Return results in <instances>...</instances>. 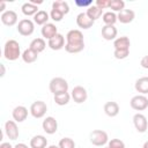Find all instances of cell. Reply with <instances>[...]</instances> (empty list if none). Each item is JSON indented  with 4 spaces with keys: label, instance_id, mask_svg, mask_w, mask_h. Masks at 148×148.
Returning <instances> with one entry per match:
<instances>
[{
    "label": "cell",
    "instance_id": "1",
    "mask_svg": "<svg viewBox=\"0 0 148 148\" xmlns=\"http://www.w3.org/2000/svg\"><path fill=\"white\" fill-rule=\"evenodd\" d=\"M20 56H22V54H21L18 42L15 39L7 40L3 46V57L9 61H14V60L18 59Z\"/></svg>",
    "mask_w": 148,
    "mask_h": 148
},
{
    "label": "cell",
    "instance_id": "2",
    "mask_svg": "<svg viewBox=\"0 0 148 148\" xmlns=\"http://www.w3.org/2000/svg\"><path fill=\"white\" fill-rule=\"evenodd\" d=\"M49 88H50V91L53 95L67 92V90H68V82L64 77H53L50 81Z\"/></svg>",
    "mask_w": 148,
    "mask_h": 148
},
{
    "label": "cell",
    "instance_id": "3",
    "mask_svg": "<svg viewBox=\"0 0 148 148\" xmlns=\"http://www.w3.org/2000/svg\"><path fill=\"white\" fill-rule=\"evenodd\" d=\"M90 142L94 145V146H104L105 143L109 142V136H108V133L105 131H102V130H95L90 133Z\"/></svg>",
    "mask_w": 148,
    "mask_h": 148
},
{
    "label": "cell",
    "instance_id": "4",
    "mask_svg": "<svg viewBox=\"0 0 148 148\" xmlns=\"http://www.w3.org/2000/svg\"><path fill=\"white\" fill-rule=\"evenodd\" d=\"M46 111H47V106H46V103L43 102V101H36L30 106V113H31V116L34 118H37V119L43 118L45 116Z\"/></svg>",
    "mask_w": 148,
    "mask_h": 148
},
{
    "label": "cell",
    "instance_id": "5",
    "mask_svg": "<svg viewBox=\"0 0 148 148\" xmlns=\"http://www.w3.org/2000/svg\"><path fill=\"white\" fill-rule=\"evenodd\" d=\"M35 30V24L29 18H23L17 24V31L22 36H30Z\"/></svg>",
    "mask_w": 148,
    "mask_h": 148
},
{
    "label": "cell",
    "instance_id": "6",
    "mask_svg": "<svg viewBox=\"0 0 148 148\" xmlns=\"http://www.w3.org/2000/svg\"><path fill=\"white\" fill-rule=\"evenodd\" d=\"M130 104H131V108L133 110L143 111L148 108V98L145 95H136V96L132 97Z\"/></svg>",
    "mask_w": 148,
    "mask_h": 148
},
{
    "label": "cell",
    "instance_id": "7",
    "mask_svg": "<svg viewBox=\"0 0 148 148\" xmlns=\"http://www.w3.org/2000/svg\"><path fill=\"white\" fill-rule=\"evenodd\" d=\"M133 124L139 133H145L148 128V120L142 113H135L133 116Z\"/></svg>",
    "mask_w": 148,
    "mask_h": 148
},
{
    "label": "cell",
    "instance_id": "8",
    "mask_svg": "<svg viewBox=\"0 0 148 148\" xmlns=\"http://www.w3.org/2000/svg\"><path fill=\"white\" fill-rule=\"evenodd\" d=\"M87 97H88V92H87V90L82 86H76V87L73 88V90H72V98L74 99L75 103L81 104V103L87 101Z\"/></svg>",
    "mask_w": 148,
    "mask_h": 148
},
{
    "label": "cell",
    "instance_id": "9",
    "mask_svg": "<svg viewBox=\"0 0 148 148\" xmlns=\"http://www.w3.org/2000/svg\"><path fill=\"white\" fill-rule=\"evenodd\" d=\"M5 133L9 140H16L18 138V127L15 120H7L5 124Z\"/></svg>",
    "mask_w": 148,
    "mask_h": 148
},
{
    "label": "cell",
    "instance_id": "10",
    "mask_svg": "<svg viewBox=\"0 0 148 148\" xmlns=\"http://www.w3.org/2000/svg\"><path fill=\"white\" fill-rule=\"evenodd\" d=\"M66 43L68 44H80V43H84L83 40V34L77 30V29H73L69 30L66 35Z\"/></svg>",
    "mask_w": 148,
    "mask_h": 148
},
{
    "label": "cell",
    "instance_id": "11",
    "mask_svg": "<svg viewBox=\"0 0 148 148\" xmlns=\"http://www.w3.org/2000/svg\"><path fill=\"white\" fill-rule=\"evenodd\" d=\"M42 127H43V130H44L45 133H47V134H54L57 132V130H58V121L53 117H46L43 120Z\"/></svg>",
    "mask_w": 148,
    "mask_h": 148
},
{
    "label": "cell",
    "instance_id": "12",
    "mask_svg": "<svg viewBox=\"0 0 148 148\" xmlns=\"http://www.w3.org/2000/svg\"><path fill=\"white\" fill-rule=\"evenodd\" d=\"M0 18H1V22L5 24V25H7V27H13L14 24H16V22H17V14L14 12V10H5L2 14H1V16H0Z\"/></svg>",
    "mask_w": 148,
    "mask_h": 148
},
{
    "label": "cell",
    "instance_id": "13",
    "mask_svg": "<svg viewBox=\"0 0 148 148\" xmlns=\"http://www.w3.org/2000/svg\"><path fill=\"white\" fill-rule=\"evenodd\" d=\"M65 37L61 35V34H57L53 38H51L49 42H47V46L51 49V50H54V51H59L61 50L62 47H65Z\"/></svg>",
    "mask_w": 148,
    "mask_h": 148
},
{
    "label": "cell",
    "instance_id": "14",
    "mask_svg": "<svg viewBox=\"0 0 148 148\" xmlns=\"http://www.w3.org/2000/svg\"><path fill=\"white\" fill-rule=\"evenodd\" d=\"M95 21H92L86 13H80L77 16H76V24L79 28H82V29H89L94 25Z\"/></svg>",
    "mask_w": 148,
    "mask_h": 148
},
{
    "label": "cell",
    "instance_id": "15",
    "mask_svg": "<svg viewBox=\"0 0 148 148\" xmlns=\"http://www.w3.org/2000/svg\"><path fill=\"white\" fill-rule=\"evenodd\" d=\"M12 116H13V119H14L16 123H22V121H24V120L27 119V117H28V109H27L25 106H23V105H18V106H16V108L13 110Z\"/></svg>",
    "mask_w": 148,
    "mask_h": 148
},
{
    "label": "cell",
    "instance_id": "16",
    "mask_svg": "<svg viewBox=\"0 0 148 148\" xmlns=\"http://www.w3.org/2000/svg\"><path fill=\"white\" fill-rule=\"evenodd\" d=\"M117 17H118V21H119L120 23L127 24V23H131V22L134 20L135 13H134L132 9H123L121 12L118 13Z\"/></svg>",
    "mask_w": 148,
    "mask_h": 148
},
{
    "label": "cell",
    "instance_id": "17",
    "mask_svg": "<svg viewBox=\"0 0 148 148\" xmlns=\"http://www.w3.org/2000/svg\"><path fill=\"white\" fill-rule=\"evenodd\" d=\"M40 32H42V36L44 38H46V39L50 40L51 38H53L58 34V30H57V27L53 23H46V24H44L42 27Z\"/></svg>",
    "mask_w": 148,
    "mask_h": 148
},
{
    "label": "cell",
    "instance_id": "18",
    "mask_svg": "<svg viewBox=\"0 0 148 148\" xmlns=\"http://www.w3.org/2000/svg\"><path fill=\"white\" fill-rule=\"evenodd\" d=\"M117 34H118V30H117V28L114 25H104L102 28V37L105 40L116 39Z\"/></svg>",
    "mask_w": 148,
    "mask_h": 148
},
{
    "label": "cell",
    "instance_id": "19",
    "mask_svg": "<svg viewBox=\"0 0 148 148\" xmlns=\"http://www.w3.org/2000/svg\"><path fill=\"white\" fill-rule=\"evenodd\" d=\"M135 90L140 92L141 95H147L148 94V76H142L135 81Z\"/></svg>",
    "mask_w": 148,
    "mask_h": 148
},
{
    "label": "cell",
    "instance_id": "20",
    "mask_svg": "<svg viewBox=\"0 0 148 148\" xmlns=\"http://www.w3.org/2000/svg\"><path fill=\"white\" fill-rule=\"evenodd\" d=\"M130 45H131L130 38L126 37V36L118 37V38H116L114 42H113L114 50H130Z\"/></svg>",
    "mask_w": 148,
    "mask_h": 148
},
{
    "label": "cell",
    "instance_id": "21",
    "mask_svg": "<svg viewBox=\"0 0 148 148\" xmlns=\"http://www.w3.org/2000/svg\"><path fill=\"white\" fill-rule=\"evenodd\" d=\"M104 112L109 117H116L119 113V105L117 102H106L104 104Z\"/></svg>",
    "mask_w": 148,
    "mask_h": 148
},
{
    "label": "cell",
    "instance_id": "22",
    "mask_svg": "<svg viewBox=\"0 0 148 148\" xmlns=\"http://www.w3.org/2000/svg\"><path fill=\"white\" fill-rule=\"evenodd\" d=\"M47 140L44 135H35L30 140V148H46Z\"/></svg>",
    "mask_w": 148,
    "mask_h": 148
},
{
    "label": "cell",
    "instance_id": "23",
    "mask_svg": "<svg viewBox=\"0 0 148 148\" xmlns=\"http://www.w3.org/2000/svg\"><path fill=\"white\" fill-rule=\"evenodd\" d=\"M22 60L24 61V62H27V64H31V62H35L36 60H37V58H38V53L36 52V51H34L32 49H27V50H24L23 51V53H22Z\"/></svg>",
    "mask_w": 148,
    "mask_h": 148
},
{
    "label": "cell",
    "instance_id": "24",
    "mask_svg": "<svg viewBox=\"0 0 148 148\" xmlns=\"http://www.w3.org/2000/svg\"><path fill=\"white\" fill-rule=\"evenodd\" d=\"M29 47L32 49L34 51H36L37 53H40V52H43V51L45 50V47H46V43H45L44 38H35V39L31 40Z\"/></svg>",
    "mask_w": 148,
    "mask_h": 148
},
{
    "label": "cell",
    "instance_id": "25",
    "mask_svg": "<svg viewBox=\"0 0 148 148\" xmlns=\"http://www.w3.org/2000/svg\"><path fill=\"white\" fill-rule=\"evenodd\" d=\"M49 17H50V15L45 10H39L38 13H36L34 15V22L38 25H44L47 23Z\"/></svg>",
    "mask_w": 148,
    "mask_h": 148
},
{
    "label": "cell",
    "instance_id": "26",
    "mask_svg": "<svg viewBox=\"0 0 148 148\" xmlns=\"http://www.w3.org/2000/svg\"><path fill=\"white\" fill-rule=\"evenodd\" d=\"M102 13H103V9L98 8V7L95 6V5H91V6L87 9V12H86V14H87L92 21H96L97 18H99V17L102 16Z\"/></svg>",
    "mask_w": 148,
    "mask_h": 148
},
{
    "label": "cell",
    "instance_id": "27",
    "mask_svg": "<svg viewBox=\"0 0 148 148\" xmlns=\"http://www.w3.org/2000/svg\"><path fill=\"white\" fill-rule=\"evenodd\" d=\"M102 20L105 25H114V23L118 21V17L114 12H105L102 15Z\"/></svg>",
    "mask_w": 148,
    "mask_h": 148
},
{
    "label": "cell",
    "instance_id": "28",
    "mask_svg": "<svg viewBox=\"0 0 148 148\" xmlns=\"http://www.w3.org/2000/svg\"><path fill=\"white\" fill-rule=\"evenodd\" d=\"M21 9H22V13H23L24 15H27V16L35 15L36 13L39 12V10H38V7H37L36 5H32L31 2H25V3H23L22 7H21Z\"/></svg>",
    "mask_w": 148,
    "mask_h": 148
},
{
    "label": "cell",
    "instance_id": "29",
    "mask_svg": "<svg viewBox=\"0 0 148 148\" xmlns=\"http://www.w3.org/2000/svg\"><path fill=\"white\" fill-rule=\"evenodd\" d=\"M52 9H57L59 12H61L64 15L68 14L69 12V6L66 1H61V0H57L52 3Z\"/></svg>",
    "mask_w": 148,
    "mask_h": 148
},
{
    "label": "cell",
    "instance_id": "30",
    "mask_svg": "<svg viewBox=\"0 0 148 148\" xmlns=\"http://www.w3.org/2000/svg\"><path fill=\"white\" fill-rule=\"evenodd\" d=\"M69 99H71V95L68 92H62V94L54 95V102H56V104H58L60 106L68 104Z\"/></svg>",
    "mask_w": 148,
    "mask_h": 148
},
{
    "label": "cell",
    "instance_id": "31",
    "mask_svg": "<svg viewBox=\"0 0 148 148\" xmlns=\"http://www.w3.org/2000/svg\"><path fill=\"white\" fill-rule=\"evenodd\" d=\"M84 49V43H80V44H68L66 43L65 45V50L68 53H79Z\"/></svg>",
    "mask_w": 148,
    "mask_h": 148
},
{
    "label": "cell",
    "instance_id": "32",
    "mask_svg": "<svg viewBox=\"0 0 148 148\" xmlns=\"http://www.w3.org/2000/svg\"><path fill=\"white\" fill-rule=\"evenodd\" d=\"M125 7V2L123 0H110L109 8L112 9V12H121Z\"/></svg>",
    "mask_w": 148,
    "mask_h": 148
},
{
    "label": "cell",
    "instance_id": "33",
    "mask_svg": "<svg viewBox=\"0 0 148 148\" xmlns=\"http://www.w3.org/2000/svg\"><path fill=\"white\" fill-rule=\"evenodd\" d=\"M59 148H75V142L71 138H62L59 141Z\"/></svg>",
    "mask_w": 148,
    "mask_h": 148
},
{
    "label": "cell",
    "instance_id": "34",
    "mask_svg": "<svg viewBox=\"0 0 148 148\" xmlns=\"http://www.w3.org/2000/svg\"><path fill=\"white\" fill-rule=\"evenodd\" d=\"M113 56L116 59H119V60L126 59L130 56V50H114Z\"/></svg>",
    "mask_w": 148,
    "mask_h": 148
},
{
    "label": "cell",
    "instance_id": "35",
    "mask_svg": "<svg viewBox=\"0 0 148 148\" xmlns=\"http://www.w3.org/2000/svg\"><path fill=\"white\" fill-rule=\"evenodd\" d=\"M50 17H51L53 21H56V22H60V21L62 20V17H64V14H62L61 12L57 10V9H51Z\"/></svg>",
    "mask_w": 148,
    "mask_h": 148
},
{
    "label": "cell",
    "instance_id": "36",
    "mask_svg": "<svg viewBox=\"0 0 148 148\" xmlns=\"http://www.w3.org/2000/svg\"><path fill=\"white\" fill-rule=\"evenodd\" d=\"M110 148H125V143L119 139H111L109 141Z\"/></svg>",
    "mask_w": 148,
    "mask_h": 148
},
{
    "label": "cell",
    "instance_id": "37",
    "mask_svg": "<svg viewBox=\"0 0 148 148\" xmlns=\"http://www.w3.org/2000/svg\"><path fill=\"white\" fill-rule=\"evenodd\" d=\"M109 2L110 0H96L95 6H97L101 9H104V8H109Z\"/></svg>",
    "mask_w": 148,
    "mask_h": 148
},
{
    "label": "cell",
    "instance_id": "38",
    "mask_svg": "<svg viewBox=\"0 0 148 148\" xmlns=\"http://www.w3.org/2000/svg\"><path fill=\"white\" fill-rule=\"evenodd\" d=\"M75 5L79 6V7H90L92 5V1L91 0H88V1H80V0H75Z\"/></svg>",
    "mask_w": 148,
    "mask_h": 148
},
{
    "label": "cell",
    "instance_id": "39",
    "mask_svg": "<svg viewBox=\"0 0 148 148\" xmlns=\"http://www.w3.org/2000/svg\"><path fill=\"white\" fill-rule=\"evenodd\" d=\"M140 65H141V67L148 69V54L145 56V57H142V59H141V61H140Z\"/></svg>",
    "mask_w": 148,
    "mask_h": 148
},
{
    "label": "cell",
    "instance_id": "40",
    "mask_svg": "<svg viewBox=\"0 0 148 148\" xmlns=\"http://www.w3.org/2000/svg\"><path fill=\"white\" fill-rule=\"evenodd\" d=\"M0 148H14L9 142H2L1 145H0Z\"/></svg>",
    "mask_w": 148,
    "mask_h": 148
},
{
    "label": "cell",
    "instance_id": "41",
    "mask_svg": "<svg viewBox=\"0 0 148 148\" xmlns=\"http://www.w3.org/2000/svg\"><path fill=\"white\" fill-rule=\"evenodd\" d=\"M29 2H31L32 5H40V3H43V0H30Z\"/></svg>",
    "mask_w": 148,
    "mask_h": 148
},
{
    "label": "cell",
    "instance_id": "42",
    "mask_svg": "<svg viewBox=\"0 0 148 148\" xmlns=\"http://www.w3.org/2000/svg\"><path fill=\"white\" fill-rule=\"evenodd\" d=\"M14 148H28V146L24 145V143H17V145L14 146Z\"/></svg>",
    "mask_w": 148,
    "mask_h": 148
},
{
    "label": "cell",
    "instance_id": "43",
    "mask_svg": "<svg viewBox=\"0 0 148 148\" xmlns=\"http://www.w3.org/2000/svg\"><path fill=\"white\" fill-rule=\"evenodd\" d=\"M0 66H1V69H2V72H1V76H3V75H5V66H3V64H0Z\"/></svg>",
    "mask_w": 148,
    "mask_h": 148
},
{
    "label": "cell",
    "instance_id": "44",
    "mask_svg": "<svg viewBox=\"0 0 148 148\" xmlns=\"http://www.w3.org/2000/svg\"><path fill=\"white\" fill-rule=\"evenodd\" d=\"M0 5H1V9H0V10H1V12H2V10H3V9H5V6H6V3H5V2H3V1H1V3H0ZM2 13H3V12H2Z\"/></svg>",
    "mask_w": 148,
    "mask_h": 148
},
{
    "label": "cell",
    "instance_id": "45",
    "mask_svg": "<svg viewBox=\"0 0 148 148\" xmlns=\"http://www.w3.org/2000/svg\"><path fill=\"white\" fill-rule=\"evenodd\" d=\"M142 148H148V140H147V141H146V142L143 143V146H142Z\"/></svg>",
    "mask_w": 148,
    "mask_h": 148
},
{
    "label": "cell",
    "instance_id": "46",
    "mask_svg": "<svg viewBox=\"0 0 148 148\" xmlns=\"http://www.w3.org/2000/svg\"><path fill=\"white\" fill-rule=\"evenodd\" d=\"M47 148H59V146H56V145H51V146H49Z\"/></svg>",
    "mask_w": 148,
    "mask_h": 148
},
{
    "label": "cell",
    "instance_id": "47",
    "mask_svg": "<svg viewBox=\"0 0 148 148\" xmlns=\"http://www.w3.org/2000/svg\"><path fill=\"white\" fill-rule=\"evenodd\" d=\"M105 148H110V147H109V146H108V147H105Z\"/></svg>",
    "mask_w": 148,
    "mask_h": 148
}]
</instances>
